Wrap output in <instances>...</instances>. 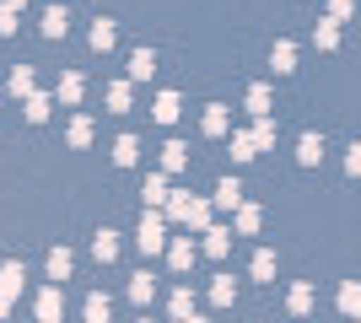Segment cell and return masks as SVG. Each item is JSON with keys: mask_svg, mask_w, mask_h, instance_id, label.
Listing matches in <instances>:
<instances>
[{"mask_svg": "<svg viewBox=\"0 0 361 323\" xmlns=\"http://www.w3.org/2000/svg\"><path fill=\"white\" fill-rule=\"evenodd\" d=\"M167 215L183 221L189 232H205V227H211V205H205V200H189V194H173V200H167Z\"/></svg>", "mask_w": 361, "mask_h": 323, "instance_id": "1", "label": "cell"}, {"mask_svg": "<svg viewBox=\"0 0 361 323\" xmlns=\"http://www.w3.org/2000/svg\"><path fill=\"white\" fill-rule=\"evenodd\" d=\"M135 243H140V253H162L167 248V215L151 205L146 215H140V232H135Z\"/></svg>", "mask_w": 361, "mask_h": 323, "instance_id": "2", "label": "cell"}, {"mask_svg": "<svg viewBox=\"0 0 361 323\" xmlns=\"http://www.w3.org/2000/svg\"><path fill=\"white\" fill-rule=\"evenodd\" d=\"M92 259H97V264H114V259H119V232H97V237H92Z\"/></svg>", "mask_w": 361, "mask_h": 323, "instance_id": "3", "label": "cell"}, {"mask_svg": "<svg viewBox=\"0 0 361 323\" xmlns=\"http://www.w3.org/2000/svg\"><path fill=\"white\" fill-rule=\"evenodd\" d=\"M60 312H65V296H60V280H54L49 291H38V318H44V323H54Z\"/></svg>", "mask_w": 361, "mask_h": 323, "instance_id": "4", "label": "cell"}, {"mask_svg": "<svg viewBox=\"0 0 361 323\" xmlns=\"http://www.w3.org/2000/svg\"><path fill=\"white\" fill-rule=\"evenodd\" d=\"M71 270H75L71 248H49V280H71Z\"/></svg>", "mask_w": 361, "mask_h": 323, "instance_id": "5", "label": "cell"}, {"mask_svg": "<svg viewBox=\"0 0 361 323\" xmlns=\"http://www.w3.org/2000/svg\"><path fill=\"white\" fill-rule=\"evenodd\" d=\"M189 167V146H183V140H167L162 146V172H183Z\"/></svg>", "mask_w": 361, "mask_h": 323, "instance_id": "6", "label": "cell"}, {"mask_svg": "<svg viewBox=\"0 0 361 323\" xmlns=\"http://www.w3.org/2000/svg\"><path fill=\"white\" fill-rule=\"evenodd\" d=\"M157 76V54H151V49H135V54H130V81H151Z\"/></svg>", "mask_w": 361, "mask_h": 323, "instance_id": "7", "label": "cell"}, {"mask_svg": "<svg viewBox=\"0 0 361 323\" xmlns=\"http://www.w3.org/2000/svg\"><path fill=\"white\" fill-rule=\"evenodd\" d=\"M151 296H157V280H151L146 270L130 275V302H135V308H151Z\"/></svg>", "mask_w": 361, "mask_h": 323, "instance_id": "8", "label": "cell"}, {"mask_svg": "<svg viewBox=\"0 0 361 323\" xmlns=\"http://www.w3.org/2000/svg\"><path fill=\"white\" fill-rule=\"evenodd\" d=\"M87 38H92V49H97V54H108V49L119 44V32H114V22H103V16L92 22V32H87Z\"/></svg>", "mask_w": 361, "mask_h": 323, "instance_id": "9", "label": "cell"}, {"mask_svg": "<svg viewBox=\"0 0 361 323\" xmlns=\"http://www.w3.org/2000/svg\"><path fill=\"white\" fill-rule=\"evenodd\" d=\"M167 264H173V270H189V264H195V243H189V237H173V243H167Z\"/></svg>", "mask_w": 361, "mask_h": 323, "instance_id": "10", "label": "cell"}, {"mask_svg": "<svg viewBox=\"0 0 361 323\" xmlns=\"http://www.w3.org/2000/svg\"><path fill=\"white\" fill-rule=\"evenodd\" d=\"M114 162H119V167H135V162H140V140L119 135V140H114Z\"/></svg>", "mask_w": 361, "mask_h": 323, "instance_id": "11", "label": "cell"}, {"mask_svg": "<svg viewBox=\"0 0 361 323\" xmlns=\"http://www.w3.org/2000/svg\"><path fill=\"white\" fill-rule=\"evenodd\" d=\"M71 32V16H65V6H49L44 11V38H65Z\"/></svg>", "mask_w": 361, "mask_h": 323, "instance_id": "12", "label": "cell"}, {"mask_svg": "<svg viewBox=\"0 0 361 323\" xmlns=\"http://www.w3.org/2000/svg\"><path fill=\"white\" fill-rule=\"evenodd\" d=\"M216 205H221V210H238L243 205V184L238 178H221V184H216Z\"/></svg>", "mask_w": 361, "mask_h": 323, "instance_id": "13", "label": "cell"}, {"mask_svg": "<svg viewBox=\"0 0 361 323\" xmlns=\"http://www.w3.org/2000/svg\"><path fill=\"white\" fill-rule=\"evenodd\" d=\"M226 248H232V232L226 227H205V253H211V259H226Z\"/></svg>", "mask_w": 361, "mask_h": 323, "instance_id": "14", "label": "cell"}, {"mask_svg": "<svg viewBox=\"0 0 361 323\" xmlns=\"http://www.w3.org/2000/svg\"><path fill=\"white\" fill-rule=\"evenodd\" d=\"M22 280H27V270H22V264H0V291H6V296H16V291H22Z\"/></svg>", "mask_w": 361, "mask_h": 323, "instance_id": "15", "label": "cell"}, {"mask_svg": "<svg viewBox=\"0 0 361 323\" xmlns=\"http://www.w3.org/2000/svg\"><path fill=\"white\" fill-rule=\"evenodd\" d=\"M297 162H302V167H318V162H324V140H318V135H302Z\"/></svg>", "mask_w": 361, "mask_h": 323, "instance_id": "16", "label": "cell"}, {"mask_svg": "<svg viewBox=\"0 0 361 323\" xmlns=\"http://www.w3.org/2000/svg\"><path fill=\"white\" fill-rule=\"evenodd\" d=\"M6 92H11V97H22V103L32 97V70H27V65H16V70H11V81H6Z\"/></svg>", "mask_w": 361, "mask_h": 323, "instance_id": "17", "label": "cell"}, {"mask_svg": "<svg viewBox=\"0 0 361 323\" xmlns=\"http://www.w3.org/2000/svg\"><path fill=\"white\" fill-rule=\"evenodd\" d=\"M81 312H87V318H92V323H108V312H114V302H108V296H103V291H92V296H87V302H81Z\"/></svg>", "mask_w": 361, "mask_h": 323, "instance_id": "18", "label": "cell"}, {"mask_svg": "<svg viewBox=\"0 0 361 323\" xmlns=\"http://www.w3.org/2000/svg\"><path fill=\"white\" fill-rule=\"evenodd\" d=\"M130 92H135V81H114V87H108V108H114V113H130Z\"/></svg>", "mask_w": 361, "mask_h": 323, "instance_id": "19", "label": "cell"}, {"mask_svg": "<svg viewBox=\"0 0 361 323\" xmlns=\"http://www.w3.org/2000/svg\"><path fill=\"white\" fill-rule=\"evenodd\" d=\"M151 113H157V124H173V119H178V113H183V108H178V92H162V97H157V108H151Z\"/></svg>", "mask_w": 361, "mask_h": 323, "instance_id": "20", "label": "cell"}, {"mask_svg": "<svg viewBox=\"0 0 361 323\" xmlns=\"http://www.w3.org/2000/svg\"><path fill=\"white\" fill-rule=\"evenodd\" d=\"M81 92H87V81H81V76H75V70H71V76H60V103H81Z\"/></svg>", "mask_w": 361, "mask_h": 323, "instance_id": "21", "label": "cell"}, {"mask_svg": "<svg viewBox=\"0 0 361 323\" xmlns=\"http://www.w3.org/2000/svg\"><path fill=\"white\" fill-rule=\"evenodd\" d=\"M167 312H173V318H189V312H195V291H189V286H178V291H173V302H167Z\"/></svg>", "mask_w": 361, "mask_h": 323, "instance_id": "22", "label": "cell"}, {"mask_svg": "<svg viewBox=\"0 0 361 323\" xmlns=\"http://www.w3.org/2000/svg\"><path fill=\"white\" fill-rule=\"evenodd\" d=\"M313 44H318V49H334V44H340V22H334V16L313 27Z\"/></svg>", "mask_w": 361, "mask_h": 323, "instance_id": "23", "label": "cell"}, {"mask_svg": "<svg viewBox=\"0 0 361 323\" xmlns=\"http://www.w3.org/2000/svg\"><path fill=\"white\" fill-rule=\"evenodd\" d=\"M232 296H238V280H232V275H216V286H211V302H216V308H226Z\"/></svg>", "mask_w": 361, "mask_h": 323, "instance_id": "24", "label": "cell"}, {"mask_svg": "<svg viewBox=\"0 0 361 323\" xmlns=\"http://www.w3.org/2000/svg\"><path fill=\"white\" fill-rule=\"evenodd\" d=\"M270 60H275V70L286 76V70H297V49H291L286 38H281V44H275V54H270Z\"/></svg>", "mask_w": 361, "mask_h": 323, "instance_id": "25", "label": "cell"}, {"mask_svg": "<svg viewBox=\"0 0 361 323\" xmlns=\"http://www.w3.org/2000/svg\"><path fill=\"white\" fill-rule=\"evenodd\" d=\"M140 194H146V205H162V200H167V178H162V172H151Z\"/></svg>", "mask_w": 361, "mask_h": 323, "instance_id": "26", "label": "cell"}, {"mask_svg": "<svg viewBox=\"0 0 361 323\" xmlns=\"http://www.w3.org/2000/svg\"><path fill=\"white\" fill-rule=\"evenodd\" d=\"M205 135H226V108L221 103L205 108Z\"/></svg>", "mask_w": 361, "mask_h": 323, "instance_id": "27", "label": "cell"}, {"mask_svg": "<svg viewBox=\"0 0 361 323\" xmlns=\"http://www.w3.org/2000/svg\"><path fill=\"white\" fill-rule=\"evenodd\" d=\"M248 113H254V119H259V113H270V87H264V81L248 92Z\"/></svg>", "mask_w": 361, "mask_h": 323, "instance_id": "28", "label": "cell"}, {"mask_svg": "<svg viewBox=\"0 0 361 323\" xmlns=\"http://www.w3.org/2000/svg\"><path fill=\"white\" fill-rule=\"evenodd\" d=\"M275 275V253H270V248H259V253H254V280H270Z\"/></svg>", "mask_w": 361, "mask_h": 323, "instance_id": "29", "label": "cell"}, {"mask_svg": "<svg viewBox=\"0 0 361 323\" xmlns=\"http://www.w3.org/2000/svg\"><path fill=\"white\" fill-rule=\"evenodd\" d=\"M49 108H54V103H49L44 92H32V97H27V119H32V124H44V119H49Z\"/></svg>", "mask_w": 361, "mask_h": 323, "instance_id": "30", "label": "cell"}, {"mask_svg": "<svg viewBox=\"0 0 361 323\" xmlns=\"http://www.w3.org/2000/svg\"><path fill=\"white\" fill-rule=\"evenodd\" d=\"M71 146H92V119H87V113L71 119Z\"/></svg>", "mask_w": 361, "mask_h": 323, "instance_id": "31", "label": "cell"}, {"mask_svg": "<svg viewBox=\"0 0 361 323\" xmlns=\"http://www.w3.org/2000/svg\"><path fill=\"white\" fill-rule=\"evenodd\" d=\"M238 232H243V237L259 232V205H238Z\"/></svg>", "mask_w": 361, "mask_h": 323, "instance_id": "32", "label": "cell"}, {"mask_svg": "<svg viewBox=\"0 0 361 323\" xmlns=\"http://www.w3.org/2000/svg\"><path fill=\"white\" fill-rule=\"evenodd\" d=\"M11 32H16V6L0 0V38H11Z\"/></svg>", "mask_w": 361, "mask_h": 323, "instance_id": "33", "label": "cell"}, {"mask_svg": "<svg viewBox=\"0 0 361 323\" xmlns=\"http://www.w3.org/2000/svg\"><path fill=\"white\" fill-rule=\"evenodd\" d=\"M340 308H345V312H361V286H345V291H340Z\"/></svg>", "mask_w": 361, "mask_h": 323, "instance_id": "34", "label": "cell"}, {"mask_svg": "<svg viewBox=\"0 0 361 323\" xmlns=\"http://www.w3.org/2000/svg\"><path fill=\"white\" fill-rule=\"evenodd\" d=\"M313 308V291H307V286H297V291H291V312H307Z\"/></svg>", "mask_w": 361, "mask_h": 323, "instance_id": "35", "label": "cell"}, {"mask_svg": "<svg viewBox=\"0 0 361 323\" xmlns=\"http://www.w3.org/2000/svg\"><path fill=\"white\" fill-rule=\"evenodd\" d=\"M350 11H356V0H329V16H334V22H345Z\"/></svg>", "mask_w": 361, "mask_h": 323, "instance_id": "36", "label": "cell"}, {"mask_svg": "<svg viewBox=\"0 0 361 323\" xmlns=\"http://www.w3.org/2000/svg\"><path fill=\"white\" fill-rule=\"evenodd\" d=\"M345 172H350V178H361V146H350V156H345Z\"/></svg>", "mask_w": 361, "mask_h": 323, "instance_id": "37", "label": "cell"}, {"mask_svg": "<svg viewBox=\"0 0 361 323\" xmlns=\"http://www.w3.org/2000/svg\"><path fill=\"white\" fill-rule=\"evenodd\" d=\"M6 312H11V296H6V291H0V318H6Z\"/></svg>", "mask_w": 361, "mask_h": 323, "instance_id": "38", "label": "cell"}, {"mask_svg": "<svg viewBox=\"0 0 361 323\" xmlns=\"http://www.w3.org/2000/svg\"><path fill=\"white\" fill-rule=\"evenodd\" d=\"M6 6H16V11H22V6H27V0H6Z\"/></svg>", "mask_w": 361, "mask_h": 323, "instance_id": "39", "label": "cell"}]
</instances>
